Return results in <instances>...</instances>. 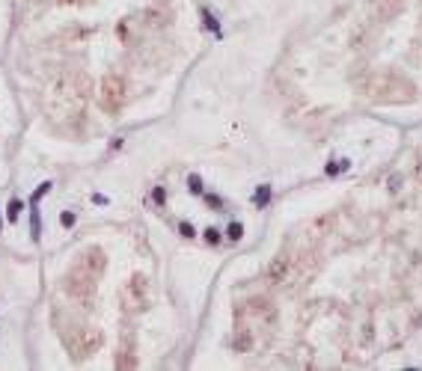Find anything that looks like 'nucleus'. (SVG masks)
Returning a JSON list of instances; mask_svg holds the SVG:
<instances>
[{"instance_id":"1","label":"nucleus","mask_w":422,"mask_h":371,"mask_svg":"<svg viewBox=\"0 0 422 371\" xmlns=\"http://www.w3.org/2000/svg\"><path fill=\"white\" fill-rule=\"evenodd\" d=\"M30 235L33 241L42 237V220H39V202H33V211H30Z\"/></svg>"},{"instance_id":"5","label":"nucleus","mask_w":422,"mask_h":371,"mask_svg":"<svg viewBox=\"0 0 422 371\" xmlns=\"http://www.w3.org/2000/svg\"><path fill=\"white\" fill-rule=\"evenodd\" d=\"M202 21H205V27H208V30H214V33H220V24H217V18L211 15L208 9H202Z\"/></svg>"},{"instance_id":"10","label":"nucleus","mask_w":422,"mask_h":371,"mask_svg":"<svg viewBox=\"0 0 422 371\" xmlns=\"http://www.w3.org/2000/svg\"><path fill=\"white\" fill-rule=\"evenodd\" d=\"M205 241H208V244H220V232H217V229H208V232H205Z\"/></svg>"},{"instance_id":"13","label":"nucleus","mask_w":422,"mask_h":371,"mask_svg":"<svg viewBox=\"0 0 422 371\" xmlns=\"http://www.w3.org/2000/svg\"><path fill=\"white\" fill-rule=\"evenodd\" d=\"M208 205H211V208H223V202H220V196H208Z\"/></svg>"},{"instance_id":"9","label":"nucleus","mask_w":422,"mask_h":371,"mask_svg":"<svg viewBox=\"0 0 422 371\" xmlns=\"http://www.w3.org/2000/svg\"><path fill=\"white\" fill-rule=\"evenodd\" d=\"M60 223H63V226H66V229H71V226H74V223H77V217H74V214H71V211H63V214H60Z\"/></svg>"},{"instance_id":"12","label":"nucleus","mask_w":422,"mask_h":371,"mask_svg":"<svg viewBox=\"0 0 422 371\" xmlns=\"http://www.w3.org/2000/svg\"><path fill=\"white\" fill-rule=\"evenodd\" d=\"M178 232H181L184 237H194V226H191V223H181V226H178Z\"/></svg>"},{"instance_id":"6","label":"nucleus","mask_w":422,"mask_h":371,"mask_svg":"<svg viewBox=\"0 0 422 371\" xmlns=\"http://www.w3.org/2000/svg\"><path fill=\"white\" fill-rule=\"evenodd\" d=\"M226 235H229V241H241V235H244V226L241 223H232L226 229Z\"/></svg>"},{"instance_id":"3","label":"nucleus","mask_w":422,"mask_h":371,"mask_svg":"<svg viewBox=\"0 0 422 371\" xmlns=\"http://www.w3.org/2000/svg\"><path fill=\"white\" fill-rule=\"evenodd\" d=\"M21 211H24V202H21V199H12V202H9V211H6V217L15 223V220L21 217Z\"/></svg>"},{"instance_id":"14","label":"nucleus","mask_w":422,"mask_h":371,"mask_svg":"<svg viewBox=\"0 0 422 371\" xmlns=\"http://www.w3.org/2000/svg\"><path fill=\"white\" fill-rule=\"evenodd\" d=\"M0 226H3V220H0Z\"/></svg>"},{"instance_id":"7","label":"nucleus","mask_w":422,"mask_h":371,"mask_svg":"<svg viewBox=\"0 0 422 371\" xmlns=\"http://www.w3.org/2000/svg\"><path fill=\"white\" fill-rule=\"evenodd\" d=\"M48 190H51V181H45V184H39V187H36V193H33V196H30V205H33V202H39V199H42V196H45Z\"/></svg>"},{"instance_id":"8","label":"nucleus","mask_w":422,"mask_h":371,"mask_svg":"<svg viewBox=\"0 0 422 371\" xmlns=\"http://www.w3.org/2000/svg\"><path fill=\"white\" fill-rule=\"evenodd\" d=\"M342 169H348V161H336V164H327V175H339Z\"/></svg>"},{"instance_id":"4","label":"nucleus","mask_w":422,"mask_h":371,"mask_svg":"<svg viewBox=\"0 0 422 371\" xmlns=\"http://www.w3.org/2000/svg\"><path fill=\"white\" fill-rule=\"evenodd\" d=\"M188 184H191V193H194V196H199V193H202V178H199L196 172H191V175H188Z\"/></svg>"},{"instance_id":"2","label":"nucleus","mask_w":422,"mask_h":371,"mask_svg":"<svg viewBox=\"0 0 422 371\" xmlns=\"http://www.w3.org/2000/svg\"><path fill=\"white\" fill-rule=\"evenodd\" d=\"M268 202H271V184H262L253 193V205L256 208H268Z\"/></svg>"},{"instance_id":"11","label":"nucleus","mask_w":422,"mask_h":371,"mask_svg":"<svg viewBox=\"0 0 422 371\" xmlns=\"http://www.w3.org/2000/svg\"><path fill=\"white\" fill-rule=\"evenodd\" d=\"M152 199H155V202H164V199H167V190H164V187H155V193H152Z\"/></svg>"}]
</instances>
